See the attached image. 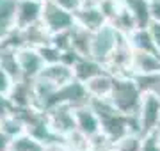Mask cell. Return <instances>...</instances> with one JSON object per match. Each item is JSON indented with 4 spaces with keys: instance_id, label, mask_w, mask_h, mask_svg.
<instances>
[{
    "instance_id": "obj_23",
    "label": "cell",
    "mask_w": 160,
    "mask_h": 151,
    "mask_svg": "<svg viewBox=\"0 0 160 151\" xmlns=\"http://www.w3.org/2000/svg\"><path fill=\"white\" fill-rule=\"evenodd\" d=\"M61 7H64L66 11L69 12H77L78 9H82V6H84V0H55Z\"/></svg>"
},
{
    "instance_id": "obj_1",
    "label": "cell",
    "mask_w": 160,
    "mask_h": 151,
    "mask_svg": "<svg viewBox=\"0 0 160 151\" xmlns=\"http://www.w3.org/2000/svg\"><path fill=\"white\" fill-rule=\"evenodd\" d=\"M110 101L116 105V109L125 114H139L141 110V89L133 78H114V85H112V93H110Z\"/></svg>"
},
{
    "instance_id": "obj_24",
    "label": "cell",
    "mask_w": 160,
    "mask_h": 151,
    "mask_svg": "<svg viewBox=\"0 0 160 151\" xmlns=\"http://www.w3.org/2000/svg\"><path fill=\"white\" fill-rule=\"evenodd\" d=\"M148 30H149V34H151V37H153L155 45L160 48V22H157V20H151V23H149Z\"/></svg>"
},
{
    "instance_id": "obj_31",
    "label": "cell",
    "mask_w": 160,
    "mask_h": 151,
    "mask_svg": "<svg viewBox=\"0 0 160 151\" xmlns=\"http://www.w3.org/2000/svg\"><path fill=\"white\" fill-rule=\"evenodd\" d=\"M158 142H160V134H158Z\"/></svg>"
},
{
    "instance_id": "obj_2",
    "label": "cell",
    "mask_w": 160,
    "mask_h": 151,
    "mask_svg": "<svg viewBox=\"0 0 160 151\" xmlns=\"http://www.w3.org/2000/svg\"><path fill=\"white\" fill-rule=\"evenodd\" d=\"M43 25L46 27L48 32H61V30L71 29L75 25L73 12L66 11L61 7L55 0H45L43 2V14H41Z\"/></svg>"
},
{
    "instance_id": "obj_15",
    "label": "cell",
    "mask_w": 160,
    "mask_h": 151,
    "mask_svg": "<svg viewBox=\"0 0 160 151\" xmlns=\"http://www.w3.org/2000/svg\"><path fill=\"white\" fill-rule=\"evenodd\" d=\"M130 45L139 52L155 53V55L160 57V48L155 45V41L148 29H135L133 32H130Z\"/></svg>"
},
{
    "instance_id": "obj_29",
    "label": "cell",
    "mask_w": 160,
    "mask_h": 151,
    "mask_svg": "<svg viewBox=\"0 0 160 151\" xmlns=\"http://www.w3.org/2000/svg\"><path fill=\"white\" fill-rule=\"evenodd\" d=\"M105 151H118V149H116V148H114V149H105Z\"/></svg>"
},
{
    "instance_id": "obj_6",
    "label": "cell",
    "mask_w": 160,
    "mask_h": 151,
    "mask_svg": "<svg viewBox=\"0 0 160 151\" xmlns=\"http://www.w3.org/2000/svg\"><path fill=\"white\" fill-rule=\"evenodd\" d=\"M43 2L45 0H18L16 6V29L25 30L30 25L38 23L43 14Z\"/></svg>"
},
{
    "instance_id": "obj_7",
    "label": "cell",
    "mask_w": 160,
    "mask_h": 151,
    "mask_svg": "<svg viewBox=\"0 0 160 151\" xmlns=\"http://www.w3.org/2000/svg\"><path fill=\"white\" fill-rule=\"evenodd\" d=\"M18 55V62H20V68H22L23 78H38L39 73L45 68V61L41 57L39 52H36L32 48H20L16 52Z\"/></svg>"
},
{
    "instance_id": "obj_4",
    "label": "cell",
    "mask_w": 160,
    "mask_h": 151,
    "mask_svg": "<svg viewBox=\"0 0 160 151\" xmlns=\"http://www.w3.org/2000/svg\"><path fill=\"white\" fill-rule=\"evenodd\" d=\"M139 119L142 126V134L149 135L155 128H160V98L153 93H146L141 103Z\"/></svg>"
},
{
    "instance_id": "obj_9",
    "label": "cell",
    "mask_w": 160,
    "mask_h": 151,
    "mask_svg": "<svg viewBox=\"0 0 160 151\" xmlns=\"http://www.w3.org/2000/svg\"><path fill=\"white\" fill-rule=\"evenodd\" d=\"M30 78H22V80L14 82L11 93L7 98L11 100V103H14L18 109H27L32 103H36V91L34 84L29 82Z\"/></svg>"
},
{
    "instance_id": "obj_8",
    "label": "cell",
    "mask_w": 160,
    "mask_h": 151,
    "mask_svg": "<svg viewBox=\"0 0 160 151\" xmlns=\"http://www.w3.org/2000/svg\"><path fill=\"white\" fill-rule=\"evenodd\" d=\"M75 119H77V128L87 137L96 135L102 130V123L98 114L91 109V105H82V107H75Z\"/></svg>"
},
{
    "instance_id": "obj_27",
    "label": "cell",
    "mask_w": 160,
    "mask_h": 151,
    "mask_svg": "<svg viewBox=\"0 0 160 151\" xmlns=\"http://www.w3.org/2000/svg\"><path fill=\"white\" fill-rule=\"evenodd\" d=\"M151 18L160 22V0H151Z\"/></svg>"
},
{
    "instance_id": "obj_28",
    "label": "cell",
    "mask_w": 160,
    "mask_h": 151,
    "mask_svg": "<svg viewBox=\"0 0 160 151\" xmlns=\"http://www.w3.org/2000/svg\"><path fill=\"white\" fill-rule=\"evenodd\" d=\"M46 151H68V149H64V148H59L57 144H52V148H48Z\"/></svg>"
},
{
    "instance_id": "obj_22",
    "label": "cell",
    "mask_w": 160,
    "mask_h": 151,
    "mask_svg": "<svg viewBox=\"0 0 160 151\" xmlns=\"http://www.w3.org/2000/svg\"><path fill=\"white\" fill-rule=\"evenodd\" d=\"M12 85H14V80H12V76L7 73L4 68H0V94H4V96H9L11 93Z\"/></svg>"
},
{
    "instance_id": "obj_30",
    "label": "cell",
    "mask_w": 160,
    "mask_h": 151,
    "mask_svg": "<svg viewBox=\"0 0 160 151\" xmlns=\"http://www.w3.org/2000/svg\"><path fill=\"white\" fill-rule=\"evenodd\" d=\"M82 151H94V149H82Z\"/></svg>"
},
{
    "instance_id": "obj_20",
    "label": "cell",
    "mask_w": 160,
    "mask_h": 151,
    "mask_svg": "<svg viewBox=\"0 0 160 151\" xmlns=\"http://www.w3.org/2000/svg\"><path fill=\"white\" fill-rule=\"evenodd\" d=\"M114 148L118 151H142V142L137 137V134H128L118 140Z\"/></svg>"
},
{
    "instance_id": "obj_3",
    "label": "cell",
    "mask_w": 160,
    "mask_h": 151,
    "mask_svg": "<svg viewBox=\"0 0 160 151\" xmlns=\"http://www.w3.org/2000/svg\"><path fill=\"white\" fill-rule=\"evenodd\" d=\"M119 41V30L114 25H103L100 30L94 32L92 36V48L91 57L98 62H107L110 53L114 52L116 45Z\"/></svg>"
},
{
    "instance_id": "obj_10",
    "label": "cell",
    "mask_w": 160,
    "mask_h": 151,
    "mask_svg": "<svg viewBox=\"0 0 160 151\" xmlns=\"http://www.w3.org/2000/svg\"><path fill=\"white\" fill-rule=\"evenodd\" d=\"M41 78L55 84L57 87H62L64 84L75 80L73 75V68L66 66L64 62H55V64H48L46 68H43V71L39 73Z\"/></svg>"
},
{
    "instance_id": "obj_25",
    "label": "cell",
    "mask_w": 160,
    "mask_h": 151,
    "mask_svg": "<svg viewBox=\"0 0 160 151\" xmlns=\"http://www.w3.org/2000/svg\"><path fill=\"white\" fill-rule=\"evenodd\" d=\"M142 151H160L158 137H153V135H149L148 139L142 142Z\"/></svg>"
},
{
    "instance_id": "obj_26",
    "label": "cell",
    "mask_w": 160,
    "mask_h": 151,
    "mask_svg": "<svg viewBox=\"0 0 160 151\" xmlns=\"http://www.w3.org/2000/svg\"><path fill=\"white\" fill-rule=\"evenodd\" d=\"M9 144H11V137L0 130V151H9Z\"/></svg>"
},
{
    "instance_id": "obj_13",
    "label": "cell",
    "mask_w": 160,
    "mask_h": 151,
    "mask_svg": "<svg viewBox=\"0 0 160 151\" xmlns=\"http://www.w3.org/2000/svg\"><path fill=\"white\" fill-rule=\"evenodd\" d=\"M125 6L135 18L137 29H148L151 23V2L149 0H125Z\"/></svg>"
},
{
    "instance_id": "obj_16",
    "label": "cell",
    "mask_w": 160,
    "mask_h": 151,
    "mask_svg": "<svg viewBox=\"0 0 160 151\" xmlns=\"http://www.w3.org/2000/svg\"><path fill=\"white\" fill-rule=\"evenodd\" d=\"M112 85H114V78L109 76L107 73H100V75L92 76L91 80L86 82V87L91 96L98 98H109L112 93Z\"/></svg>"
},
{
    "instance_id": "obj_12",
    "label": "cell",
    "mask_w": 160,
    "mask_h": 151,
    "mask_svg": "<svg viewBox=\"0 0 160 151\" xmlns=\"http://www.w3.org/2000/svg\"><path fill=\"white\" fill-rule=\"evenodd\" d=\"M16 6L18 0H0V37L16 29Z\"/></svg>"
},
{
    "instance_id": "obj_17",
    "label": "cell",
    "mask_w": 160,
    "mask_h": 151,
    "mask_svg": "<svg viewBox=\"0 0 160 151\" xmlns=\"http://www.w3.org/2000/svg\"><path fill=\"white\" fill-rule=\"evenodd\" d=\"M132 68L137 71V73H153V71H160V57L155 55V53L135 50L133 61H132Z\"/></svg>"
},
{
    "instance_id": "obj_5",
    "label": "cell",
    "mask_w": 160,
    "mask_h": 151,
    "mask_svg": "<svg viewBox=\"0 0 160 151\" xmlns=\"http://www.w3.org/2000/svg\"><path fill=\"white\" fill-rule=\"evenodd\" d=\"M48 121H50L52 130L59 135H68L77 128V119H75V110H69V105H57L48 110Z\"/></svg>"
},
{
    "instance_id": "obj_19",
    "label": "cell",
    "mask_w": 160,
    "mask_h": 151,
    "mask_svg": "<svg viewBox=\"0 0 160 151\" xmlns=\"http://www.w3.org/2000/svg\"><path fill=\"white\" fill-rule=\"evenodd\" d=\"M23 128H25V123L22 121V117H16V114L14 116H4L0 119V130L6 135H9L11 139L18 137L23 132Z\"/></svg>"
},
{
    "instance_id": "obj_11",
    "label": "cell",
    "mask_w": 160,
    "mask_h": 151,
    "mask_svg": "<svg viewBox=\"0 0 160 151\" xmlns=\"http://www.w3.org/2000/svg\"><path fill=\"white\" fill-rule=\"evenodd\" d=\"M75 20L78 22L82 27H86V29H89L91 32H96V30H100L105 25V14L102 12V9H100V6L98 7H82V9H78V11L75 12Z\"/></svg>"
},
{
    "instance_id": "obj_21",
    "label": "cell",
    "mask_w": 160,
    "mask_h": 151,
    "mask_svg": "<svg viewBox=\"0 0 160 151\" xmlns=\"http://www.w3.org/2000/svg\"><path fill=\"white\" fill-rule=\"evenodd\" d=\"M38 52L41 53V57L43 61L48 64H55V62H61V50L57 46H53V45H48V46H39Z\"/></svg>"
},
{
    "instance_id": "obj_14",
    "label": "cell",
    "mask_w": 160,
    "mask_h": 151,
    "mask_svg": "<svg viewBox=\"0 0 160 151\" xmlns=\"http://www.w3.org/2000/svg\"><path fill=\"white\" fill-rule=\"evenodd\" d=\"M103 73V68H102V62L94 61L92 57H82L78 62L73 66V75L77 80L84 82L86 84L87 80H91L92 76Z\"/></svg>"
},
{
    "instance_id": "obj_18",
    "label": "cell",
    "mask_w": 160,
    "mask_h": 151,
    "mask_svg": "<svg viewBox=\"0 0 160 151\" xmlns=\"http://www.w3.org/2000/svg\"><path fill=\"white\" fill-rule=\"evenodd\" d=\"M9 151H46V148L41 140H38L29 134L12 137L11 144H9Z\"/></svg>"
}]
</instances>
